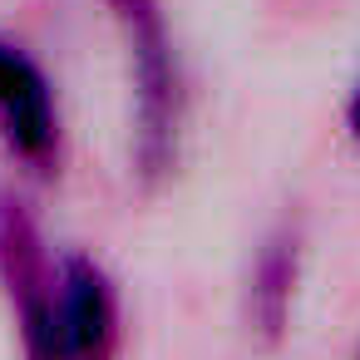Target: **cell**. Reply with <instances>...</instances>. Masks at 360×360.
Listing matches in <instances>:
<instances>
[{"instance_id":"4","label":"cell","mask_w":360,"mask_h":360,"mask_svg":"<svg viewBox=\"0 0 360 360\" xmlns=\"http://www.w3.org/2000/svg\"><path fill=\"white\" fill-rule=\"evenodd\" d=\"M60 340L65 360H119L124 340L119 291L109 271L79 252L60 262Z\"/></svg>"},{"instance_id":"6","label":"cell","mask_w":360,"mask_h":360,"mask_svg":"<svg viewBox=\"0 0 360 360\" xmlns=\"http://www.w3.org/2000/svg\"><path fill=\"white\" fill-rule=\"evenodd\" d=\"M350 134L360 139V89H355V99H350Z\"/></svg>"},{"instance_id":"5","label":"cell","mask_w":360,"mask_h":360,"mask_svg":"<svg viewBox=\"0 0 360 360\" xmlns=\"http://www.w3.org/2000/svg\"><path fill=\"white\" fill-rule=\"evenodd\" d=\"M296 281H301V237L296 227H276L266 237V247L252 262V281H247V321L262 335V345H276L291 326V306H296Z\"/></svg>"},{"instance_id":"3","label":"cell","mask_w":360,"mask_h":360,"mask_svg":"<svg viewBox=\"0 0 360 360\" xmlns=\"http://www.w3.org/2000/svg\"><path fill=\"white\" fill-rule=\"evenodd\" d=\"M0 139L6 148L35 168L50 173L60 163V104L45 79V70L11 40H0Z\"/></svg>"},{"instance_id":"1","label":"cell","mask_w":360,"mask_h":360,"mask_svg":"<svg viewBox=\"0 0 360 360\" xmlns=\"http://www.w3.org/2000/svg\"><path fill=\"white\" fill-rule=\"evenodd\" d=\"M109 11L124 35L129 75H134V168L143 188H153L178 163L183 75H178L173 35L158 0H109Z\"/></svg>"},{"instance_id":"2","label":"cell","mask_w":360,"mask_h":360,"mask_svg":"<svg viewBox=\"0 0 360 360\" xmlns=\"http://www.w3.org/2000/svg\"><path fill=\"white\" fill-rule=\"evenodd\" d=\"M0 286L20 326L25 360H65L60 340V262L25 202L0 198Z\"/></svg>"}]
</instances>
